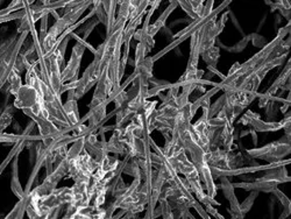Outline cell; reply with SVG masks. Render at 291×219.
Instances as JSON below:
<instances>
[{
  "label": "cell",
  "mask_w": 291,
  "mask_h": 219,
  "mask_svg": "<svg viewBox=\"0 0 291 219\" xmlns=\"http://www.w3.org/2000/svg\"><path fill=\"white\" fill-rule=\"evenodd\" d=\"M290 138L284 136L278 141L268 143L263 147L247 150L246 153L251 158L265 160V161H268L270 163H277L280 160L290 154Z\"/></svg>",
  "instance_id": "6da1fadb"
},
{
  "label": "cell",
  "mask_w": 291,
  "mask_h": 219,
  "mask_svg": "<svg viewBox=\"0 0 291 219\" xmlns=\"http://www.w3.org/2000/svg\"><path fill=\"white\" fill-rule=\"evenodd\" d=\"M239 123L242 124L243 126H250L257 132H276L283 128L281 121L280 123H267L260 118L258 113L251 111H247L239 120Z\"/></svg>",
  "instance_id": "7a4b0ae2"
},
{
  "label": "cell",
  "mask_w": 291,
  "mask_h": 219,
  "mask_svg": "<svg viewBox=\"0 0 291 219\" xmlns=\"http://www.w3.org/2000/svg\"><path fill=\"white\" fill-rule=\"evenodd\" d=\"M84 47L81 44H77L74 47L71 57H70V61L68 62L66 66H64L62 70V82H72L77 81V75H78V70H80L81 66V61L82 56L84 54Z\"/></svg>",
  "instance_id": "3957f363"
},
{
  "label": "cell",
  "mask_w": 291,
  "mask_h": 219,
  "mask_svg": "<svg viewBox=\"0 0 291 219\" xmlns=\"http://www.w3.org/2000/svg\"><path fill=\"white\" fill-rule=\"evenodd\" d=\"M41 100V97L39 96L37 90L33 87H30L29 84L22 85L19 90L17 95H15V101L14 105L15 107L25 110H30L33 106L37 105V103Z\"/></svg>",
  "instance_id": "277c9868"
},
{
  "label": "cell",
  "mask_w": 291,
  "mask_h": 219,
  "mask_svg": "<svg viewBox=\"0 0 291 219\" xmlns=\"http://www.w3.org/2000/svg\"><path fill=\"white\" fill-rule=\"evenodd\" d=\"M177 4L182 7L183 11L194 20H197L202 13V10L204 7V2H186V0H179Z\"/></svg>",
  "instance_id": "5b68a950"
},
{
  "label": "cell",
  "mask_w": 291,
  "mask_h": 219,
  "mask_svg": "<svg viewBox=\"0 0 291 219\" xmlns=\"http://www.w3.org/2000/svg\"><path fill=\"white\" fill-rule=\"evenodd\" d=\"M64 106V112H65V116L66 118H68L69 123L71 126L75 128L78 125L82 124V120L80 118V112H78V107H77V103L75 99H69L66 101L65 105H63Z\"/></svg>",
  "instance_id": "8992f818"
},
{
  "label": "cell",
  "mask_w": 291,
  "mask_h": 219,
  "mask_svg": "<svg viewBox=\"0 0 291 219\" xmlns=\"http://www.w3.org/2000/svg\"><path fill=\"white\" fill-rule=\"evenodd\" d=\"M171 5L168 7V9L163 12V14L161 15V17L157 19V20L153 23V25H149V28H148V32H149V35H151L152 38H154L155 35L159 33V30L162 28V27L166 25V20H167V18L170 15V13L172 11L175 10V7H177V2H170Z\"/></svg>",
  "instance_id": "52a82bcc"
},
{
  "label": "cell",
  "mask_w": 291,
  "mask_h": 219,
  "mask_svg": "<svg viewBox=\"0 0 291 219\" xmlns=\"http://www.w3.org/2000/svg\"><path fill=\"white\" fill-rule=\"evenodd\" d=\"M107 104H108V101L107 103H104V104L99 105V106H97L96 108H93V110H91V111H90V115H89L90 123H89V126H88L89 131L104 119V117L106 116V106H107Z\"/></svg>",
  "instance_id": "ba28073f"
},
{
  "label": "cell",
  "mask_w": 291,
  "mask_h": 219,
  "mask_svg": "<svg viewBox=\"0 0 291 219\" xmlns=\"http://www.w3.org/2000/svg\"><path fill=\"white\" fill-rule=\"evenodd\" d=\"M200 56L204 61H205V63L211 66V68H213V66L217 64V62L220 57V53H219V49L217 47H211V48H208L206 50H204V52L200 54Z\"/></svg>",
  "instance_id": "9c48e42d"
},
{
  "label": "cell",
  "mask_w": 291,
  "mask_h": 219,
  "mask_svg": "<svg viewBox=\"0 0 291 219\" xmlns=\"http://www.w3.org/2000/svg\"><path fill=\"white\" fill-rule=\"evenodd\" d=\"M9 83H10V91L12 95H17L19 90H20V88L22 87L21 85V78L20 76L18 75V72H17V70H15L14 68L11 70V72H10V76H9Z\"/></svg>",
  "instance_id": "30bf717a"
},
{
  "label": "cell",
  "mask_w": 291,
  "mask_h": 219,
  "mask_svg": "<svg viewBox=\"0 0 291 219\" xmlns=\"http://www.w3.org/2000/svg\"><path fill=\"white\" fill-rule=\"evenodd\" d=\"M273 11L278 10L282 13L283 17H285L288 20H290V2H277L273 4Z\"/></svg>",
  "instance_id": "8fae6325"
},
{
  "label": "cell",
  "mask_w": 291,
  "mask_h": 219,
  "mask_svg": "<svg viewBox=\"0 0 291 219\" xmlns=\"http://www.w3.org/2000/svg\"><path fill=\"white\" fill-rule=\"evenodd\" d=\"M11 121H12V113H10L9 111L4 112L2 117H0V133L5 130L7 126H10Z\"/></svg>",
  "instance_id": "7c38bea8"
}]
</instances>
